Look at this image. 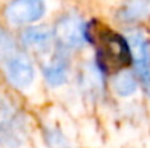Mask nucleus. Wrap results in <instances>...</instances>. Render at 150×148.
<instances>
[{
	"mask_svg": "<svg viewBox=\"0 0 150 148\" xmlns=\"http://www.w3.org/2000/svg\"><path fill=\"white\" fill-rule=\"evenodd\" d=\"M98 61H99V68L105 71L124 70L131 62V52L127 39L111 31L100 32L99 45H98Z\"/></svg>",
	"mask_w": 150,
	"mask_h": 148,
	"instance_id": "obj_1",
	"label": "nucleus"
},
{
	"mask_svg": "<svg viewBox=\"0 0 150 148\" xmlns=\"http://www.w3.org/2000/svg\"><path fill=\"white\" fill-rule=\"evenodd\" d=\"M52 36L58 48L64 51L80 48L88 41V28L79 16L64 15L57 20L52 29Z\"/></svg>",
	"mask_w": 150,
	"mask_h": 148,
	"instance_id": "obj_2",
	"label": "nucleus"
},
{
	"mask_svg": "<svg viewBox=\"0 0 150 148\" xmlns=\"http://www.w3.org/2000/svg\"><path fill=\"white\" fill-rule=\"evenodd\" d=\"M25 141V122L9 103H0V148H21Z\"/></svg>",
	"mask_w": 150,
	"mask_h": 148,
	"instance_id": "obj_3",
	"label": "nucleus"
},
{
	"mask_svg": "<svg viewBox=\"0 0 150 148\" xmlns=\"http://www.w3.org/2000/svg\"><path fill=\"white\" fill-rule=\"evenodd\" d=\"M45 13L44 0H10L6 6L4 16L9 23L21 26L40 20Z\"/></svg>",
	"mask_w": 150,
	"mask_h": 148,
	"instance_id": "obj_4",
	"label": "nucleus"
},
{
	"mask_svg": "<svg viewBox=\"0 0 150 148\" xmlns=\"http://www.w3.org/2000/svg\"><path fill=\"white\" fill-rule=\"evenodd\" d=\"M4 73L7 80L18 89L28 87L35 77L32 61L25 54L18 51L4 57Z\"/></svg>",
	"mask_w": 150,
	"mask_h": 148,
	"instance_id": "obj_5",
	"label": "nucleus"
},
{
	"mask_svg": "<svg viewBox=\"0 0 150 148\" xmlns=\"http://www.w3.org/2000/svg\"><path fill=\"white\" fill-rule=\"evenodd\" d=\"M42 71H44L45 81L51 87L63 86L67 81L69 73H70V61L66 55V51L61 48L57 49L44 62Z\"/></svg>",
	"mask_w": 150,
	"mask_h": 148,
	"instance_id": "obj_6",
	"label": "nucleus"
},
{
	"mask_svg": "<svg viewBox=\"0 0 150 148\" xmlns=\"http://www.w3.org/2000/svg\"><path fill=\"white\" fill-rule=\"evenodd\" d=\"M150 16V0H125L117 18L124 23H136Z\"/></svg>",
	"mask_w": 150,
	"mask_h": 148,
	"instance_id": "obj_7",
	"label": "nucleus"
},
{
	"mask_svg": "<svg viewBox=\"0 0 150 148\" xmlns=\"http://www.w3.org/2000/svg\"><path fill=\"white\" fill-rule=\"evenodd\" d=\"M52 31L47 26H29L22 34L23 45L35 51H47L52 45Z\"/></svg>",
	"mask_w": 150,
	"mask_h": 148,
	"instance_id": "obj_8",
	"label": "nucleus"
},
{
	"mask_svg": "<svg viewBox=\"0 0 150 148\" xmlns=\"http://www.w3.org/2000/svg\"><path fill=\"white\" fill-rule=\"evenodd\" d=\"M137 81H139L137 76L133 71L121 70L120 73L115 74L112 80V87L118 96L127 97V96H131L137 90Z\"/></svg>",
	"mask_w": 150,
	"mask_h": 148,
	"instance_id": "obj_9",
	"label": "nucleus"
},
{
	"mask_svg": "<svg viewBox=\"0 0 150 148\" xmlns=\"http://www.w3.org/2000/svg\"><path fill=\"white\" fill-rule=\"evenodd\" d=\"M134 65H136L137 79H139L140 83L143 84L144 92L150 96V54L146 55L144 58L136 61Z\"/></svg>",
	"mask_w": 150,
	"mask_h": 148,
	"instance_id": "obj_10",
	"label": "nucleus"
},
{
	"mask_svg": "<svg viewBox=\"0 0 150 148\" xmlns=\"http://www.w3.org/2000/svg\"><path fill=\"white\" fill-rule=\"evenodd\" d=\"M45 140L50 144L51 148H67L69 147V141L66 138V135L55 129V128H48L45 131Z\"/></svg>",
	"mask_w": 150,
	"mask_h": 148,
	"instance_id": "obj_11",
	"label": "nucleus"
}]
</instances>
